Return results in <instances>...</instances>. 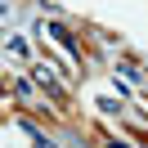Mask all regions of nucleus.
<instances>
[{
	"mask_svg": "<svg viewBox=\"0 0 148 148\" xmlns=\"http://www.w3.org/2000/svg\"><path fill=\"white\" fill-rule=\"evenodd\" d=\"M36 76H40V85H45V90L58 94V72H54V67H36Z\"/></svg>",
	"mask_w": 148,
	"mask_h": 148,
	"instance_id": "nucleus-1",
	"label": "nucleus"
},
{
	"mask_svg": "<svg viewBox=\"0 0 148 148\" xmlns=\"http://www.w3.org/2000/svg\"><path fill=\"white\" fill-rule=\"evenodd\" d=\"M49 32H54V40H58V45H63V49H67V54H76V40H72V36H67V32H63V27H49Z\"/></svg>",
	"mask_w": 148,
	"mask_h": 148,
	"instance_id": "nucleus-2",
	"label": "nucleus"
}]
</instances>
